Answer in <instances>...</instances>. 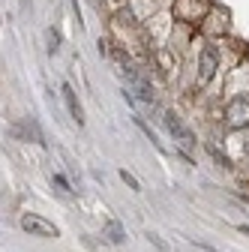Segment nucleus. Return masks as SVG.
<instances>
[{"instance_id":"5","label":"nucleus","mask_w":249,"mask_h":252,"mask_svg":"<svg viewBox=\"0 0 249 252\" xmlns=\"http://www.w3.org/2000/svg\"><path fill=\"white\" fill-rule=\"evenodd\" d=\"M60 93H63V102H66V108H69V117L81 126V123H84V108H81V102H78V96H75L72 84H60Z\"/></svg>"},{"instance_id":"7","label":"nucleus","mask_w":249,"mask_h":252,"mask_svg":"<svg viewBox=\"0 0 249 252\" xmlns=\"http://www.w3.org/2000/svg\"><path fill=\"white\" fill-rule=\"evenodd\" d=\"M51 183H54V186H57V189H60L63 195H72V192H75V189L66 183V177H63V174H54V177H51Z\"/></svg>"},{"instance_id":"11","label":"nucleus","mask_w":249,"mask_h":252,"mask_svg":"<svg viewBox=\"0 0 249 252\" xmlns=\"http://www.w3.org/2000/svg\"><path fill=\"white\" fill-rule=\"evenodd\" d=\"M48 42H51V45H48V51L54 54V51H57V42H60V36L54 33V30H48Z\"/></svg>"},{"instance_id":"4","label":"nucleus","mask_w":249,"mask_h":252,"mask_svg":"<svg viewBox=\"0 0 249 252\" xmlns=\"http://www.w3.org/2000/svg\"><path fill=\"white\" fill-rule=\"evenodd\" d=\"M216 69H219V51H216L213 45H204V51L198 57V81L207 84L216 75Z\"/></svg>"},{"instance_id":"3","label":"nucleus","mask_w":249,"mask_h":252,"mask_svg":"<svg viewBox=\"0 0 249 252\" xmlns=\"http://www.w3.org/2000/svg\"><path fill=\"white\" fill-rule=\"evenodd\" d=\"M165 126H168V132L174 135V141H177L180 147H192V144H198L195 135H192V129H189V126H186L174 111H165Z\"/></svg>"},{"instance_id":"9","label":"nucleus","mask_w":249,"mask_h":252,"mask_svg":"<svg viewBox=\"0 0 249 252\" xmlns=\"http://www.w3.org/2000/svg\"><path fill=\"white\" fill-rule=\"evenodd\" d=\"M120 177H123V183H126L129 189H135V192H141V183H138V180H135V177H132V174H129L126 168H120Z\"/></svg>"},{"instance_id":"10","label":"nucleus","mask_w":249,"mask_h":252,"mask_svg":"<svg viewBox=\"0 0 249 252\" xmlns=\"http://www.w3.org/2000/svg\"><path fill=\"white\" fill-rule=\"evenodd\" d=\"M147 240H150L153 246H156L159 252H168V243H165V240H159V234H147Z\"/></svg>"},{"instance_id":"8","label":"nucleus","mask_w":249,"mask_h":252,"mask_svg":"<svg viewBox=\"0 0 249 252\" xmlns=\"http://www.w3.org/2000/svg\"><path fill=\"white\" fill-rule=\"evenodd\" d=\"M207 150H210V156H213V159L219 162L222 168H228V165H231V162H228V156H225V153H222L219 147H216V144H207Z\"/></svg>"},{"instance_id":"6","label":"nucleus","mask_w":249,"mask_h":252,"mask_svg":"<svg viewBox=\"0 0 249 252\" xmlns=\"http://www.w3.org/2000/svg\"><path fill=\"white\" fill-rule=\"evenodd\" d=\"M105 237H108L114 246H120V243H126V228H123L117 219H108V222H105Z\"/></svg>"},{"instance_id":"2","label":"nucleus","mask_w":249,"mask_h":252,"mask_svg":"<svg viewBox=\"0 0 249 252\" xmlns=\"http://www.w3.org/2000/svg\"><path fill=\"white\" fill-rule=\"evenodd\" d=\"M225 123L231 129H246L249 126V102L243 96H237V99H231L225 105Z\"/></svg>"},{"instance_id":"1","label":"nucleus","mask_w":249,"mask_h":252,"mask_svg":"<svg viewBox=\"0 0 249 252\" xmlns=\"http://www.w3.org/2000/svg\"><path fill=\"white\" fill-rule=\"evenodd\" d=\"M21 228H24L30 237H45V240H54V237H60V228H57L54 222H48V219L36 216V213H27V216H21Z\"/></svg>"},{"instance_id":"12","label":"nucleus","mask_w":249,"mask_h":252,"mask_svg":"<svg viewBox=\"0 0 249 252\" xmlns=\"http://www.w3.org/2000/svg\"><path fill=\"white\" fill-rule=\"evenodd\" d=\"M237 228H240V231H243V234L249 237V225H237Z\"/></svg>"}]
</instances>
